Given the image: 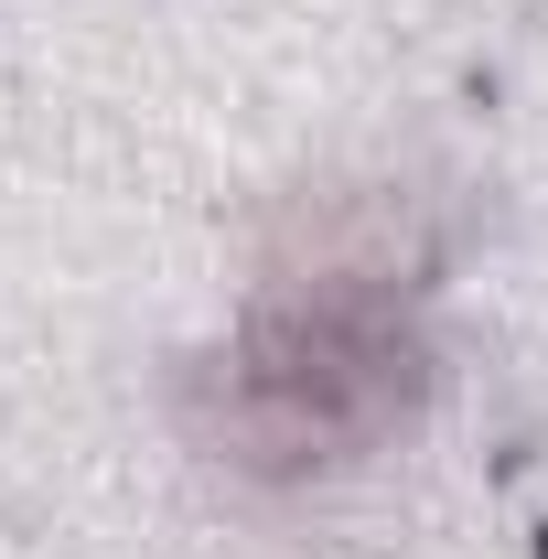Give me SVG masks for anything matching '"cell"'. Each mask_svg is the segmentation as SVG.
<instances>
[{
	"instance_id": "obj_1",
	"label": "cell",
	"mask_w": 548,
	"mask_h": 559,
	"mask_svg": "<svg viewBox=\"0 0 548 559\" xmlns=\"http://www.w3.org/2000/svg\"><path fill=\"white\" fill-rule=\"evenodd\" d=\"M419 399V345L398 334L388 290H323V280H279L248 323V345L226 355V409L215 441L248 474H301L366 452L388 419Z\"/></svg>"
}]
</instances>
